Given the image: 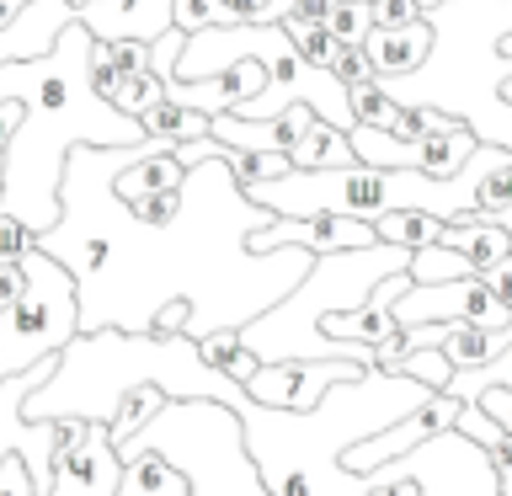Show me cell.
Segmentation results:
<instances>
[{"label":"cell","instance_id":"1","mask_svg":"<svg viewBox=\"0 0 512 496\" xmlns=\"http://www.w3.org/2000/svg\"><path fill=\"white\" fill-rule=\"evenodd\" d=\"M96 38L86 27H64L54 54L27 64H0V102H22V128L6 150V208L32 235L59 224V187L75 150H134L144 144L139 118H128L91 80Z\"/></svg>","mask_w":512,"mask_h":496},{"label":"cell","instance_id":"2","mask_svg":"<svg viewBox=\"0 0 512 496\" xmlns=\"http://www.w3.org/2000/svg\"><path fill=\"white\" fill-rule=\"evenodd\" d=\"M160 384L171 400H219V406L246 411L251 395L235 379H224L203 347L187 331H80L59 352L54 379L27 400V422H118L123 400Z\"/></svg>","mask_w":512,"mask_h":496},{"label":"cell","instance_id":"3","mask_svg":"<svg viewBox=\"0 0 512 496\" xmlns=\"http://www.w3.org/2000/svg\"><path fill=\"white\" fill-rule=\"evenodd\" d=\"M411 256L406 246H368V251H336V256H315L310 278H304L294 294H288L278 310H267L262 320H251L246 331H240V342H246L262 363H358L374 374L379 368V352L374 347H336L326 331L331 315L342 310H358L368 304V294L395 278V272H411Z\"/></svg>","mask_w":512,"mask_h":496},{"label":"cell","instance_id":"4","mask_svg":"<svg viewBox=\"0 0 512 496\" xmlns=\"http://www.w3.org/2000/svg\"><path fill=\"white\" fill-rule=\"evenodd\" d=\"M118 454L123 464L160 454L171 470L187 475V496H272L262 480V464H256L246 443L240 411L219 406V400H171Z\"/></svg>","mask_w":512,"mask_h":496},{"label":"cell","instance_id":"5","mask_svg":"<svg viewBox=\"0 0 512 496\" xmlns=\"http://www.w3.org/2000/svg\"><path fill=\"white\" fill-rule=\"evenodd\" d=\"M22 267H27V294L11 315H0V384L59 358L80 336V283L70 278V267H59L38 246L27 251Z\"/></svg>","mask_w":512,"mask_h":496},{"label":"cell","instance_id":"6","mask_svg":"<svg viewBox=\"0 0 512 496\" xmlns=\"http://www.w3.org/2000/svg\"><path fill=\"white\" fill-rule=\"evenodd\" d=\"M368 496H502V475L486 448L454 427L406 459L379 464L368 475Z\"/></svg>","mask_w":512,"mask_h":496},{"label":"cell","instance_id":"7","mask_svg":"<svg viewBox=\"0 0 512 496\" xmlns=\"http://www.w3.org/2000/svg\"><path fill=\"white\" fill-rule=\"evenodd\" d=\"M54 368H59V358H48V363H38V368H27V374L0 384V470H6L11 459H22L32 470V486H38L43 496L54 491L64 427L59 422H27V400L54 379Z\"/></svg>","mask_w":512,"mask_h":496},{"label":"cell","instance_id":"8","mask_svg":"<svg viewBox=\"0 0 512 496\" xmlns=\"http://www.w3.org/2000/svg\"><path fill=\"white\" fill-rule=\"evenodd\" d=\"M64 443H59V470H54V491L48 496H118L128 464L112 443L107 422H59Z\"/></svg>","mask_w":512,"mask_h":496},{"label":"cell","instance_id":"9","mask_svg":"<svg viewBox=\"0 0 512 496\" xmlns=\"http://www.w3.org/2000/svg\"><path fill=\"white\" fill-rule=\"evenodd\" d=\"M400 326H512V310L496 299L486 278L464 283H411V294L395 304Z\"/></svg>","mask_w":512,"mask_h":496},{"label":"cell","instance_id":"10","mask_svg":"<svg viewBox=\"0 0 512 496\" xmlns=\"http://www.w3.org/2000/svg\"><path fill=\"white\" fill-rule=\"evenodd\" d=\"M368 368L358 363H262V374L246 384V395L256 406H272V411H320V400H326L336 384H352L363 379Z\"/></svg>","mask_w":512,"mask_h":496},{"label":"cell","instance_id":"11","mask_svg":"<svg viewBox=\"0 0 512 496\" xmlns=\"http://www.w3.org/2000/svg\"><path fill=\"white\" fill-rule=\"evenodd\" d=\"M283 246H299L310 256H336V251H368L379 246V230L363 219H336V214H315V219H272L267 230L251 235L256 256H272Z\"/></svg>","mask_w":512,"mask_h":496},{"label":"cell","instance_id":"12","mask_svg":"<svg viewBox=\"0 0 512 496\" xmlns=\"http://www.w3.org/2000/svg\"><path fill=\"white\" fill-rule=\"evenodd\" d=\"M80 27L96 43H160L176 27V0H86Z\"/></svg>","mask_w":512,"mask_h":496},{"label":"cell","instance_id":"13","mask_svg":"<svg viewBox=\"0 0 512 496\" xmlns=\"http://www.w3.org/2000/svg\"><path fill=\"white\" fill-rule=\"evenodd\" d=\"M267 86H272V70H267L262 59H246V64H235V70L192 80V86H187V80H166V102L192 107V112H203V118H224V112L256 102Z\"/></svg>","mask_w":512,"mask_h":496},{"label":"cell","instance_id":"14","mask_svg":"<svg viewBox=\"0 0 512 496\" xmlns=\"http://www.w3.org/2000/svg\"><path fill=\"white\" fill-rule=\"evenodd\" d=\"M315 123H320L315 107H288L283 118H262V123H246L235 112H224V118H214V139L235 144V150H251V155H294L299 139Z\"/></svg>","mask_w":512,"mask_h":496},{"label":"cell","instance_id":"15","mask_svg":"<svg viewBox=\"0 0 512 496\" xmlns=\"http://www.w3.org/2000/svg\"><path fill=\"white\" fill-rule=\"evenodd\" d=\"M432 43H438L432 22H416V27H374L363 48H368V59H374L379 80H411V75L427 70Z\"/></svg>","mask_w":512,"mask_h":496},{"label":"cell","instance_id":"16","mask_svg":"<svg viewBox=\"0 0 512 496\" xmlns=\"http://www.w3.org/2000/svg\"><path fill=\"white\" fill-rule=\"evenodd\" d=\"M187 176L192 171L176 160V144L150 139V144H144V155L118 176V198L123 203H144V198H160V192H182Z\"/></svg>","mask_w":512,"mask_h":496},{"label":"cell","instance_id":"17","mask_svg":"<svg viewBox=\"0 0 512 496\" xmlns=\"http://www.w3.org/2000/svg\"><path fill=\"white\" fill-rule=\"evenodd\" d=\"M91 80H96V91L107 96L118 112H128V118H144L150 107L166 102V80L160 75H128L112 64L107 54V43H96V54H91Z\"/></svg>","mask_w":512,"mask_h":496},{"label":"cell","instance_id":"18","mask_svg":"<svg viewBox=\"0 0 512 496\" xmlns=\"http://www.w3.org/2000/svg\"><path fill=\"white\" fill-rule=\"evenodd\" d=\"M288 160H294V171H347V166H358V150H352V134H342L331 123H315Z\"/></svg>","mask_w":512,"mask_h":496},{"label":"cell","instance_id":"19","mask_svg":"<svg viewBox=\"0 0 512 496\" xmlns=\"http://www.w3.org/2000/svg\"><path fill=\"white\" fill-rule=\"evenodd\" d=\"M144 134L150 139H166V144H198V139H214V118H203V112L192 107H176V102H160L144 112Z\"/></svg>","mask_w":512,"mask_h":496},{"label":"cell","instance_id":"20","mask_svg":"<svg viewBox=\"0 0 512 496\" xmlns=\"http://www.w3.org/2000/svg\"><path fill=\"white\" fill-rule=\"evenodd\" d=\"M203 347V358L219 368L224 379H235L240 390H246V384L262 374V358H256V352L240 342V331H219V336H208V342H198Z\"/></svg>","mask_w":512,"mask_h":496},{"label":"cell","instance_id":"21","mask_svg":"<svg viewBox=\"0 0 512 496\" xmlns=\"http://www.w3.org/2000/svg\"><path fill=\"white\" fill-rule=\"evenodd\" d=\"M379 240L384 246H406V251H427V246H438L448 224L443 219H432V214H384L379 224Z\"/></svg>","mask_w":512,"mask_h":496},{"label":"cell","instance_id":"22","mask_svg":"<svg viewBox=\"0 0 512 496\" xmlns=\"http://www.w3.org/2000/svg\"><path fill=\"white\" fill-rule=\"evenodd\" d=\"M464 278H480V272L448 246H427L411 256V283H464Z\"/></svg>","mask_w":512,"mask_h":496},{"label":"cell","instance_id":"23","mask_svg":"<svg viewBox=\"0 0 512 496\" xmlns=\"http://www.w3.org/2000/svg\"><path fill=\"white\" fill-rule=\"evenodd\" d=\"M283 32L294 38V48L315 64V70H336V54H342V43H336V32H331L326 22H294V16H288Z\"/></svg>","mask_w":512,"mask_h":496},{"label":"cell","instance_id":"24","mask_svg":"<svg viewBox=\"0 0 512 496\" xmlns=\"http://www.w3.org/2000/svg\"><path fill=\"white\" fill-rule=\"evenodd\" d=\"M326 27L336 32L342 48H363L368 32H374V6H368V0H331Z\"/></svg>","mask_w":512,"mask_h":496},{"label":"cell","instance_id":"25","mask_svg":"<svg viewBox=\"0 0 512 496\" xmlns=\"http://www.w3.org/2000/svg\"><path fill=\"white\" fill-rule=\"evenodd\" d=\"M352 118H358V128H384V134H390L395 118H400V102L384 91V80H374V86L352 91Z\"/></svg>","mask_w":512,"mask_h":496},{"label":"cell","instance_id":"26","mask_svg":"<svg viewBox=\"0 0 512 496\" xmlns=\"http://www.w3.org/2000/svg\"><path fill=\"white\" fill-rule=\"evenodd\" d=\"M486 390H512V347H507L491 368H475V374H454V384H448L443 395H454V400H480Z\"/></svg>","mask_w":512,"mask_h":496},{"label":"cell","instance_id":"27","mask_svg":"<svg viewBox=\"0 0 512 496\" xmlns=\"http://www.w3.org/2000/svg\"><path fill=\"white\" fill-rule=\"evenodd\" d=\"M395 374H411V379H422L432 395H443L448 384H454V363L443 358V347H427V352H411V358L400 363Z\"/></svg>","mask_w":512,"mask_h":496},{"label":"cell","instance_id":"28","mask_svg":"<svg viewBox=\"0 0 512 496\" xmlns=\"http://www.w3.org/2000/svg\"><path fill=\"white\" fill-rule=\"evenodd\" d=\"M507 208H512V155L502 160V166L486 171V182H480V208H475V219H502Z\"/></svg>","mask_w":512,"mask_h":496},{"label":"cell","instance_id":"29","mask_svg":"<svg viewBox=\"0 0 512 496\" xmlns=\"http://www.w3.org/2000/svg\"><path fill=\"white\" fill-rule=\"evenodd\" d=\"M176 27L192 38V32H208V27H235V16L219 0H176Z\"/></svg>","mask_w":512,"mask_h":496},{"label":"cell","instance_id":"30","mask_svg":"<svg viewBox=\"0 0 512 496\" xmlns=\"http://www.w3.org/2000/svg\"><path fill=\"white\" fill-rule=\"evenodd\" d=\"M448 123H454V118L438 112V107H400V118H395L390 134L406 139V144H422L427 134H438V128H448Z\"/></svg>","mask_w":512,"mask_h":496},{"label":"cell","instance_id":"31","mask_svg":"<svg viewBox=\"0 0 512 496\" xmlns=\"http://www.w3.org/2000/svg\"><path fill=\"white\" fill-rule=\"evenodd\" d=\"M331 75L342 80L347 91H358V86H374V80H379L374 59H368V48H342V54H336V70H331Z\"/></svg>","mask_w":512,"mask_h":496},{"label":"cell","instance_id":"32","mask_svg":"<svg viewBox=\"0 0 512 496\" xmlns=\"http://www.w3.org/2000/svg\"><path fill=\"white\" fill-rule=\"evenodd\" d=\"M427 22L422 0H374V27H416Z\"/></svg>","mask_w":512,"mask_h":496},{"label":"cell","instance_id":"33","mask_svg":"<svg viewBox=\"0 0 512 496\" xmlns=\"http://www.w3.org/2000/svg\"><path fill=\"white\" fill-rule=\"evenodd\" d=\"M182 54H187V32H182V27H171L166 38H160V43L150 48L155 75H160V80H171V75H176V64H182Z\"/></svg>","mask_w":512,"mask_h":496},{"label":"cell","instance_id":"34","mask_svg":"<svg viewBox=\"0 0 512 496\" xmlns=\"http://www.w3.org/2000/svg\"><path fill=\"white\" fill-rule=\"evenodd\" d=\"M22 294H27V267L22 262L0 267V315H11L16 304H22Z\"/></svg>","mask_w":512,"mask_h":496},{"label":"cell","instance_id":"35","mask_svg":"<svg viewBox=\"0 0 512 496\" xmlns=\"http://www.w3.org/2000/svg\"><path fill=\"white\" fill-rule=\"evenodd\" d=\"M0 496H43L38 486H32V470L22 459H11L6 470H0Z\"/></svg>","mask_w":512,"mask_h":496},{"label":"cell","instance_id":"36","mask_svg":"<svg viewBox=\"0 0 512 496\" xmlns=\"http://www.w3.org/2000/svg\"><path fill=\"white\" fill-rule=\"evenodd\" d=\"M480 406H486L491 422L512 438V390H486V395H480Z\"/></svg>","mask_w":512,"mask_h":496},{"label":"cell","instance_id":"37","mask_svg":"<svg viewBox=\"0 0 512 496\" xmlns=\"http://www.w3.org/2000/svg\"><path fill=\"white\" fill-rule=\"evenodd\" d=\"M486 283L496 288V299H502L507 310H512V262H502V267H491V272H486Z\"/></svg>","mask_w":512,"mask_h":496},{"label":"cell","instance_id":"38","mask_svg":"<svg viewBox=\"0 0 512 496\" xmlns=\"http://www.w3.org/2000/svg\"><path fill=\"white\" fill-rule=\"evenodd\" d=\"M27 6H38V0H0V27H11Z\"/></svg>","mask_w":512,"mask_h":496},{"label":"cell","instance_id":"39","mask_svg":"<svg viewBox=\"0 0 512 496\" xmlns=\"http://www.w3.org/2000/svg\"><path fill=\"white\" fill-rule=\"evenodd\" d=\"M0 198H6V155H0Z\"/></svg>","mask_w":512,"mask_h":496},{"label":"cell","instance_id":"40","mask_svg":"<svg viewBox=\"0 0 512 496\" xmlns=\"http://www.w3.org/2000/svg\"><path fill=\"white\" fill-rule=\"evenodd\" d=\"M502 102L512 107V75H507V86H502Z\"/></svg>","mask_w":512,"mask_h":496},{"label":"cell","instance_id":"41","mask_svg":"<svg viewBox=\"0 0 512 496\" xmlns=\"http://www.w3.org/2000/svg\"><path fill=\"white\" fill-rule=\"evenodd\" d=\"M496 224H507V235H512V208H507V214H502V219H496Z\"/></svg>","mask_w":512,"mask_h":496},{"label":"cell","instance_id":"42","mask_svg":"<svg viewBox=\"0 0 512 496\" xmlns=\"http://www.w3.org/2000/svg\"><path fill=\"white\" fill-rule=\"evenodd\" d=\"M70 6H75V11H80V6H86V0H70Z\"/></svg>","mask_w":512,"mask_h":496}]
</instances>
